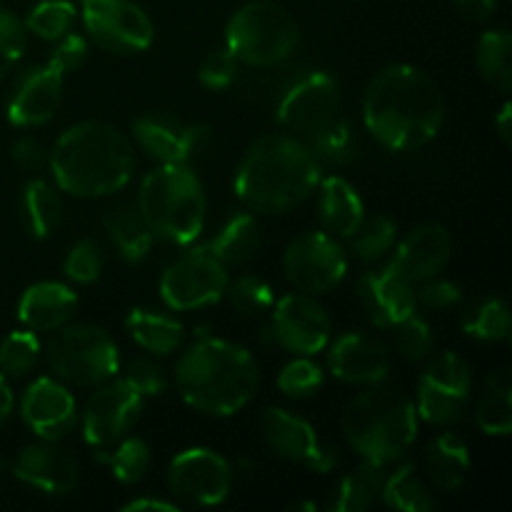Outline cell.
Listing matches in <instances>:
<instances>
[{"mask_svg":"<svg viewBox=\"0 0 512 512\" xmlns=\"http://www.w3.org/2000/svg\"><path fill=\"white\" fill-rule=\"evenodd\" d=\"M465 335L483 343H500L510 333V310L505 300L485 298L478 300L473 308L465 310L463 315Z\"/></svg>","mask_w":512,"mask_h":512,"instance_id":"cell-36","label":"cell"},{"mask_svg":"<svg viewBox=\"0 0 512 512\" xmlns=\"http://www.w3.org/2000/svg\"><path fill=\"white\" fill-rule=\"evenodd\" d=\"M40 355V340L33 330H15L0 343V375L23 378L33 370Z\"/></svg>","mask_w":512,"mask_h":512,"instance_id":"cell-40","label":"cell"},{"mask_svg":"<svg viewBox=\"0 0 512 512\" xmlns=\"http://www.w3.org/2000/svg\"><path fill=\"white\" fill-rule=\"evenodd\" d=\"M133 135L140 148L160 163H188L208 148L213 130L168 113H145L135 118Z\"/></svg>","mask_w":512,"mask_h":512,"instance_id":"cell-18","label":"cell"},{"mask_svg":"<svg viewBox=\"0 0 512 512\" xmlns=\"http://www.w3.org/2000/svg\"><path fill=\"white\" fill-rule=\"evenodd\" d=\"M118 448L108 455V465L115 480L123 485H135L145 475L150 465L148 443L140 438H120Z\"/></svg>","mask_w":512,"mask_h":512,"instance_id":"cell-42","label":"cell"},{"mask_svg":"<svg viewBox=\"0 0 512 512\" xmlns=\"http://www.w3.org/2000/svg\"><path fill=\"white\" fill-rule=\"evenodd\" d=\"M83 25L95 45L118 55L140 53L155 38L153 20L133 0H80Z\"/></svg>","mask_w":512,"mask_h":512,"instance_id":"cell-11","label":"cell"},{"mask_svg":"<svg viewBox=\"0 0 512 512\" xmlns=\"http://www.w3.org/2000/svg\"><path fill=\"white\" fill-rule=\"evenodd\" d=\"M235 78H238V58L228 48L213 50L200 63L198 80L203 88L225 90L235 83Z\"/></svg>","mask_w":512,"mask_h":512,"instance_id":"cell-47","label":"cell"},{"mask_svg":"<svg viewBox=\"0 0 512 512\" xmlns=\"http://www.w3.org/2000/svg\"><path fill=\"white\" fill-rule=\"evenodd\" d=\"M470 388V365L458 353L438 355L418 383V418L430 425L455 423L468 408Z\"/></svg>","mask_w":512,"mask_h":512,"instance_id":"cell-12","label":"cell"},{"mask_svg":"<svg viewBox=\"0 0 512 512\" xmlns=\"http://www.w3.org/2000/svg\"><path fill=\"white\" fill-rule=\"evenodd\" d=\"M433 343V330L423 318L410 315L403 323L395 325V350L410 363H420V360L428 358Z\"/></svg>","mask_w":512,"mask_h":512,"instance_id":"cell-45","label":"cell"},{"mask_svg":"<svg viewBox=\"0 0 512 512\" xmlns=\"http://www.w3.org/2000/svg\"><path fill=\"white\" fill-rule=\"evenodd\" d=\"M313 158L323 165H348L358 155V140H355L353 128L345 120H333L328 128L315 133L313 138L303 140Z\"/></svg>","mask_w":512,"mask_h":512,"instance_id":"cell-37","label":"cell"},{"mask_svg":"<svg viewBox=\"0 0 512 512\" xmlns=\"http://www.w3.org/2000/svg\"><path fill=\"white\" fill-rule=\"evenodd\" d=\"M180 505H175L173 500H160V498H135L130 503L123 505L125 512H138V510H160V512H175Z\"/></svg>","mask_w":512,"mask_h":512,"instance_id":"cell-53","label":"cell"},{"mask_svg":"<svg viewBox=\"0 0 512 512\" xmlns=\"http://www.w3.org/2000/svg\"><path fill=\"white\" fill-rule=\"evenodd\" d=\"M75 25V5L70 0H40L25 18V28L38 38L60 40L68 35Z\"/></svg>","mask_w":512,"mask_h":512,"instance_id":"cell-39","label":"cell"},{"mask_svg":"<svg viewBox=\"0 0 512 512\" xmlns=\"http://www.w3.org/2000/svg\"><path fill=\"white\" fill-rule=\"evenodd\" d=\"M285 275L298 293L323 295L348 273V255L328 233H300L285 248Z\"/></svg>","mask_w":512,"mask_h":512,"instance_id":"cell-10","label":"cell"},{"mask_svg":"<svg viewBox=\"0 0 512 512\" xmlns=\"http://www.w3.org/2000/svg\"><path fill=\"white\" fill-rule=\"evenodd\" d=\"M63 73L53 65H33L13 85L8 98V120L15 128L45 125L60 108L63 98Z\"/></svg>","mask_w":512,"mask_h":512,"instance_id":"cell-20","label":"cell"},{"mask_svg":"<svg viewBox=\"0 0 512 512\" xmlns=\"http://www.w3.org/2000/svg\"><path fill=\"white\" fill-rule=\"evenodd\" d=\"M138 210L153 238L190 245L205 228L208 198L198 175L185 163H163L145 175Z\"/></svg>","mask_w":512,"mask_h":512,"instance_id":"cell-6","label":"cell"},{"mask_svg":"<svg viewBox=\"0 0 512 512\" xmlns=\"http://www.w3.org/2000/svg\"><path fill=\"white\" fill-rule=\"evenodd\" d=\"M475 423L485 435H510L512 430V378L508 368L495 370L475 410Z\"/></svg>","mask_w":512,"mask_h":512,"instance_id":"cell-32","label":"cell"},{"mask_svg":"<svg viewBox=\"0 0 512 512\" xmlns=\"http://www.w3.org/2000/svg\"><path fill=\"white\" fill-rule=\"evenodd\" d=\"M330 318L323 305L308 293H290L275 303L273 333L295 355L323 353L330 343Z\"/></svg>","mask_w":512,"mask_h":512,"instance_id":"cell-17","label":"cell"},{"mask_svg":"<svg viewBox=\"0 0 512 512\" xmlns=\"http://www.w3.org/2000/svg\"><path fill=\"white\" fill-rule=\"evenodd\" d=\"M323 370L318 363L308 360V355L298 360H290L278 375V388L280 393H285L288 398H310V395L318 393L323 388Z\"/></svg>","mask_w":512,"mask_h":512,"instance_id":"cell-43","label":"cell"},{"mask_svg":"<svg viewBox=\"0 0 512 512\" xmlns=\"http://www.w3.org/2000/svg\"><path fill=\"white\" fill-rule=\"evenodd\" d=\"M320 183V163L290 133L263 135L245 150L235 173V193L255 213H285L310 198Z\"/></svg>","mask_w":512,"mask_h":512,"instance_id":"cell-2","label":"cell"},{"mask_svg":"<svg viewBox=\"0 0 512 512\" xmlns=\"http://www.w3.org/2000/svg\"><path fill=\"white\" fill-rule=\"evenodd\" d=\"M55 43L58 45H55L48 65H53L58 73H73V70H78L80 65L85 63V58H88V40H85L83 35L73 33V30H70L68 35H63L60 40H55Z\"/></svg>","mask_w":512,"mask_h":512,"instance_id":"cell-49","label":"cell"},{"mask_svg":"<svg viewBox=\"0 0 512 512\" xmlns=\"http://www.w3.org/2000/svg\"><path fill=\"white\" fill-rule=\"evenodd\" d=\"M10 155H13L15 163L23 170H40L45 163H48V150L33 138H23L10 148Z\"/></svg>","mask_w":512,"mask_h":512,"instance_id":"cell-51","label":"cell"},{"mask_svg":"<svg viewBox=\"0 0 512 512\" xmlns=\"http://www.w3.org/2000/svg\"><path fill=\"white\" fill-rule=\"evenodd\" d=\"M358 300L370 323L378 328H395L415 315L418 308L415 283H410L393 263L375 273H365L358 280Z\"/></svg>","mask_w":512,"mask_h":512,"instance_id":"cell-19","label":"cell"},{"mask_svg":"<svg viewBox=\"0 0 512 512\" xmlns=\"http://www.w3.org/2000/svg\"><path fill=\"white\" fill-rule=\"evenodd\" d=\"M13 475L43 495H65L78 485V463L53 440H45L20 450Z\"/></svg>","mask_w":512,"mask_h":512,"instance_id":"cell-23","label":"cell"},{"mask_svg":"<svg viewBox=\"0 0 512 512\" xmlns=\"http://www.w3.org/2000/svg\"><path fill=\"white\" fill-rule=\"evenodd\" d=\"M350 3H363V0H350Z\"/></svg>","mask_w":512,"mask_h":512,"instance_id":"cell-57","label":"cell"},{"mask_svg":"<svg viewBox=\"0 0 512 512\" xmlns=\"http://www.w3.org/2000/svg\"><path fill=\"white\" fill-rule=\"evenodd\" d=\"M63 268L65 275L73 283H95L100 278V273H103V253H100L98 243L95 240H80V243H75L68 250V258H65Z\"/></svg>","mask_w":512,"mask_h":512,"instance_id":"cell-46","label":"cell"},{"mask_svg":"<svg viewBox=\"0 0 512 512\" xmlns=\"http://www.w3.org/2000/svg\"><path fill=\"white\" fill-rule=\"evenodd\" d=\"M48 163L60 190L75 198H103L130 183L135 150L115 125L85 120L60 135Z\"/></svg>","mask_w":512,"mask_h":512,"instance_id":"cell-3","label":"cell"},{"mask_svg":"<svg viewBox=\"0 0 512 512\" xmlns=\"http://www.w3.org/2000/svg\"><path fill=\"white\" fill-rule=\"evenodd\" d=\"M340 113V85L330 73L315 70L295 80L278 105V120L290 135L313 138Z\"/></svg>","mask_w":512,"mask_h":512,"instance_id":"cell-13","label":"cell"},{"mask_svg":"<svg viewBox=\"0 0 512 512\" xmlns=\"http://www.w3.org/2000/svg\"><path fill=\"white\" fill-rule=\"evenodd\" d=\"M260 433L268 448L288 463L303 465L315 473L335 468V450L318 438L313 425L283 408H270L260 415Z\"/></svg>","mask_w":512,"mask_h":512,"instance_id":"cell-15","label":"cell"},{"mask_svg":"<svg viewBox=\"0 0 512 512\" xmlns=\"http://www.w3.org/2000/svg\"><path fill=\"white\" fill-rule=\"evenodd\" d=\"M105 230L128 263H140L153 245V233L140 215L138 205H118L110 210L105 215Z\"/></svg>","mask_w":512,"mask_h":512,"instance_id":"cell-30","label":"cell"},{"mask_svg":"<svg viewBox=\"0 0 512 512\" xmlns=\"http://www.w3.org/2000/svg\"><path fill=\"white\" fill-rule=\"evenodd\" d=\"M395 238H398V225H395V220L378 213L370 215V218H363V223L355 228V233L348 240L355 258L365 260V263H373V260H380L385 253H390V248L395 245Z\"/></svg>","mask_w":512,"mask_h":512,"instance_id":"cell-38","label":"cell"},{"mask_svg":"<svg viewBox=\"0 0 512 512\" xmlns=\"http://www.w3.org/2000/svg\"><path fill=\"white\" fill-rule=\"evenodd\" d=\"M385 465L370 463V460H363V465L348 473L340 483L338 495L333 500L335 512H363L368 508H373L375 500L380 498L383 493V483H385Z\"/></svg>","mask_w":512,"mask_h":512,"instance_id":"cell-33","label":"cell"},{"mask_svg":"<svg viewBox=\"0 0 512 512\" xmlns=\"http://www.w3.org/2000/svg\"><path fill=\"white\" fill-rule=\"evenodd\" d=\"M13 403V390H10L5 375H0V425H3L5 420L10 418V413H13Z\"/></svg>","mask_w":512,"mask_h":512,"instance_id":"cell-54","label":"cell"},{"mask_svg":"<svg viewBox=\"0 0 512 512\" xmlns=\"http://www.w3.org/2000/svg\"><path fill=\"white\" fill-rule=\"evenodd\" d=\"M258 363L240 345L218 338H203L190 345L175 368L178 393L200 413H240L258 390Z\"/></svg>","mask_w":512,"mask_h":512,"instance_id":"cell-4","label":"cell"},{"mask_svg":"<svg viewBox=\"0 0 512 512\" xmlns=\"http://www.w3.org/2000/svg\"><path fill=\"white\" fill-rule=\"evenodd\" d=\"M260 248V225L250 213H238L218 230L208 243V250L228 268V265L248 263Z\"/></svg>","mask_w":512,"mask_h":512,"instance_id":"cell-31","label":"cell"},{"mask_svg":"<svg viewBox=\"0 0 512 512\" xmlns=\"http://www.w3.org/2000/svg\"><path fill=\"white\" fill-rule=\"evenodd\" d=\"M230 305L245 318H255L273 308V288L258 275H240L225 288Z\"/></svg>","mask_w":512,"mask_h":512,"instance_id":"cell-41","label":"cell"},{"mask_svg":"<svg viewBox=\"0 0 512 512\" xmlns=\"http://www.w3.org/2000/svg\"><path fill=\"white\" fill-rule=\"evenodd\" d=\"M450 255H453V240L448 230L443 225L428 223L405 235L403 243L395 250L393 265L410 283H423L443 273Z\"/></svg>","mask_w":512,"mask_h":512,"instance_id":"cell-24","label":"cell"},{"mask_svg":"<svg viewBox=\"0 0 512 512\" xmlns=\"http://www.w3.org/2000/svg\"><path fill=\"white\" fill-rule=\"evenodd\" d=\"M363 120L383 148L418 150L443 128V93L425 70L408 63L388 65L365 88Z\"/></svg>","mask_w":512,"mask_h":512,"instance_id":"cell-1","label":"cell"},{"mask_svg":"<svg viewBox=\"0 0 512 512\" xmlns=\"http://www.w3.org/2000/svg\"><path fill=\"white\" fill-rule=\"evenodd\" d=\"M233 473L228 460L208 448H190L175 455L168 468V488L178 503L210 508L230 493Z\"/></svg>","mask_w":512,"mask_h":512,"instance_id":"cell-14","label":"cell"},{"mask_svg":"<svg viewBox=\"0 0 512 512\" xmlns=\"http://www.w3.org/2000/svg\"><path fill=\"white\" fill-rule=\"evenodd\" d=\"M78 308V295L63 283L43 280V283L30 285L18 303V318L25 330L33 333H50L58 330L73 318Z\"/></svg>","mask_w":512,"mask_h":512,"instance_id":"cell-25","label":"cell"},{"mask_svg":"<svg viewBox=\"0 0 512 512\" xmlns=\"http://www.w3.org/2000/svg\"><path fill=\"white\" fill-rule=\"evenodd\" d=\"M130 338L140 345L143 350L153 355H168L180 348L183 343V325L170 315L158 313V310L135 308L130 310L128 320H125Z\"/></svg>","mask_w":512,"mask_h":512,"instance_id":"cell-28","label":"cell"},{"mask_svg":"<svg viewBox=\"0 0 512 512\" xmlns=\"http://www.w3.org/2000/svg\"><path fill=\"white\" fill-rule=\"evenodd\" d=\"M228 288L225 265L210 253L198 248L168 265L160 278V298L170 310H198L218 303Z\"/></svg>","mask_w":512,"mask_h":512,"instance_id":"cell-9","label":"cell"},{"mask_svg":"<svg viewBox=\"0 0 512 512\" xmlns=\"http://www.w3.org/2000/svg\"><path fill=\"white\" fill-rule=\"evenodd\" d=\"M3 473H5V465H3V460H0V478H3Z\"/></svg>","mask_w":512,"mask_h":512,"instance_id":"cell-56","label":"cell"},{"mask_svg":"<svg viewBox=\"0 0 512 512\" xmlns=\"http://www.w3.org/2000/svg\"><path fill=\"white\" fill-rule=\"evenodd\" d=\"M123 380L133 385L143 398H148V395H160L165 390V385H168L165 368L160 363H155L153 358L130 360L128 368H125Z\"/></svg>","mask_w":512,"mask_h":512,"instance_id":"cell-48","label":"cell"},{"mask_svg":"<svg viewBox=\"0 0 512 512\" xmlns=\"http://www.w3.org/2000/svg\"><path fill=\"white\" fill-rule=\"evenodd\" d=\"M453 5L458 8V13L465 20H473V23H485L495 15L498 8V0H453Z\"/></svg>","mask_w":512,"mask_h":512,"instance_id":"cell-52","label":"cell"},{"mask_svg":"<svg viewBox=\"0 0 512 512\" xmlns=\"http://www.w3.org/2000/svg\"><path fill=\"white\" fill-rule=\"evenodd\" d=\"M343 433L360 458L388 465L403 458L415 443L418 410L403 388L380 380L350 400L343 415Z\"/></svg>","mask_w":512,"mask_h":512,"instance_id":"cell-5","label":"cell"},{"mask_svg":"<svg viewBox=\"0 0 512 512\" xmlns=\"http://www.w3.org/2000/svg\"><path fill=\"white\" fill-rule=\"evenodd\" d=\"M55 378L78 388L108 383L120 370L115 340L98 325H63L45 348Z\"/></svg>","mask_w":512,"mask_h":512,"instance_id":"cell-8","label":"cell"},{"mask_svg":"<svg viewBox=\"0 0 512 512\" xmlns=\"http://www.w3.org/2000/svg\"><path fill=\"white\" fill-rule=\"evenodd\" d=\"M380 498L385 500L388 508L400 512H428L433 510L435 505L428 488H425V483L420 480L415 463L400 465L393 475H388L383 483Z\"/></svg>","mask_w":512,"mask_h":512,"instance_id":"cell-35","label":"cell"},{"mask_svg":"<svg viewBox=\"0 0 512 512\" xmlns=\"http://www.w3.org/2000/svg\"><path fill=\"white\" fill-rule=\"evenodd\" d=\"M512 38L505 28H495L483 33L475 50V63L485 83L493 85L500 93H510L512 88V68H510Z\"/></svg>","mask_w":512,"mask_h":512,"instance_id":"cell-34","label":"cell"},{"mask_svg":"<svg viewBox=\"0 0 512 512\" xmlns=\"http://www.w3.org/2000/svg\"><path fill=\"white\" fill-rule=\"evenodd\" d=\"M415 298L430 310H448L460 303L463 290H460V285L450 283V280H438V275H435V278L423 280V288L415 290Z\"/></svg>","mask_w":512,"mask_h":512,"instance_id":"cell-50","label":"cell"},{"mask_svg":"<svg viewBox=\"0 0 512 512\" xmlns=\"http://www.w3.org/2000/svg\"><path fill=\"white\" fill-rule=\"evenodd\" d=\"M510 103L503 105V110L498 113V120H495V128H498V135L500 140H503L505 145H510Z\"/></svg>","mask_w":512,"mask_h":512,"instance_id":"cell-55","label":"cell"},{"mask_svg":"<svg viewBox=\"0 0 512 512\" xmlns=\"http://www.w3.org/2000/svg\"><path fill=\"white\" fill-rule=\"evenodd\" d=\"M298 45V23L273 0H253L233 13L225 28V48L238 63L270 68L290 58Z\"/></svg>","mask_w":512,"mask_h":512,"instance_id":"cell-7","label":"cell"},{"mask_svg":"<svg viewBox=\"0 0 512 512\" xmlns=\"http://www.w3.org/2000/svg\"><path fill=\"white\" fill-rule=\"evenodd\" d=\"M330 373L343 383L373 385L388 378L390 348L368 333H345L335 338L328 353Z\"/></svg>","mask_w":512,"mask_h":512,"instance_id":"cell-22","label":"cell"},{"mask_svg":"<svg viewBox=\"0 0 512 512\" xmlns=\"http://www.w3.org/2000/svg\"><path fill=\"white\" fill-rule=\"evenodd\" d=\"M320 220L335 238H350L365 218V205L358 190L340 175L320 183Z\"/></svg>","mask_w":512,"mask_h":512,"instance_id":"cell-26","label":"cell"},{"mask_svg":"<svg viewBox=\"0 0 512 512\" xmlns=\"http://www.w3.org/2000/svg\"><path fill=\"white\" fill-rule=\"evenodd\" d=\"M428 475L433 480L435 488L453 493V490L463 488L470 473V453L463 438L455 433H440L433 443L428 445Z\"/></svg>","mask_w":512,"mask_h":512,"instance_id":"cell-27","label":"cell"},{"mask_svg":"<svg viewBox=\"0 0 512 512\" xmlns=\"http://www.w3.org/2000/svg\"><path fill=\"white\" fill-rule=\"evenodd\" d=\"M20 415L38 438L53 443L65 438L78 420L73 393L55 378H38L28 385L20 403Z\"/></svg>","mask_w":512,"mask_h":512,"instance_id":"cell-21","label":"cell"},{"mask_svg":"<svg viewBox=\"0 0 512 512\" xmlns=\"http://www.w3.org/2000/svg\"><path fill=\"white\" fill-rule=\"evenodd\" d=\"M60 215H63V203L55 185L48 180H30L20 198V218H23L25 230L35 240H43L58 228Z\"/></svg>","mask_w":512,"mask_h":512,"instance_id":"cell-29","label":"cell"},{"mask_svg":"<svg viewBox=\"0 0 512 512\" xmlns=\"http://www.w3.org/2000/svg\"><path fill=\"white\" fill-rule=\"evenodd\" d=\"M28 48V28L10 10L0 8V80L20 63Z\"/></svg>","mask_w":512,"mask_h":512,"instance_id":"cell-44","label":"cell"},{"mask_svg":"<svg viewBox=\"0 0 512 512\" xmlns=\"http://www.w3.org/2000/svg\"><path fill=\"white\" fill-rule=\"evenodd\" d=\"M143 395L125 380L98 385L83 413V438L88 445L105 448L130 433L143 410Z\"/></svg>","mask_w":512,"mask_h":512,"instance_id":"cell-16","label":"cell"}]
</instances>
